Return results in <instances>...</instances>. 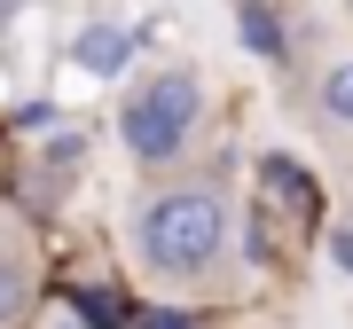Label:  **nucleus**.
Listing matches in <instances>:
<instances>
[{"label":"nucleus","mask_w":353,"mask_h":329,"mask_svg":"<svg viewBox=\"0 0 353 329\" xmlns=\"http://www.w3.org/2000/svg\"><path fill=\"white\" fill-rule=\"evenodd\" d=\"M228 251V196L212 180H181V189H157L134 212V259L150 266L157 282H204Z\"/></svg>","instance_id":"obj_1"},{"label":"nucleus","mask_w":353,"mask_h":329,"mask_svg":"<svg viewBox=\"0 0 353 329\" xmlns=\"http://www.w3.org/2000/svg\"><path fill=\"white\" fill-rule=\"evenodd\" d=\"M322 126L353 134V55H345V63H330V71H322Z\"/></svg>","instance_id":"obj_5"},{"label":"nucleus","mask_w":353,"mask_h":329,"mask_svg":"<svg viewBox=\"0 0 353 329\" xmlns=\"http://www.w3.org/2000/svg\"><path fill=\"white\" fill-rule=\"evenodd\" d=\"M236 39L259 55V63H290V47H299V24H290L283 8H236Z\"/></svg>","instance_id":"obj_4"},{"label":"nucleus","mask_w":353,"mask_h":329,"mask_svg":"<svg viewBox=\"0 0 353 329\" xmlns=\"http://www.w3.org/2000/svg\"><path fill=\"white\" fill-rule=\"evenodd\" d=\"M330 259H338V266H345V275H353V220H345V228H338V235H330Z\"/></svg>","instance_id":"obj_10"},{"label":"nucleus","mask_w":353,"mask_h":329,"mask_svg":"<svg viewBox=\"0 0 353 329\" xmlns=\"http://www.w3.org/2000/svg\"><path fill=\"white\" fill-rule=\"evenodd\" d=\"M196 118H204V78L196 71H157V78H141V87L126 94L118 141H126L141 164H173L181 149H189Z\"/></svg>","instance_id":"obj_2"},{"label":"nucleus","mask_w":353,"mask_h":329,"mask_svg":"<svg viewBox=\"0 0 353 329\" xmlns=\"http://www.w3.org/2000/svg\"><path fill=\"white\" fill-rule=\"evenodd\" d=\"M79 314H87L94 329H110L118 314H126V298H110V290H79Z\"/></svg>","instance_id":"obj_8"},{"label":"nucleus","mask_w":353,"mask_h":329,"mask_svg":"<svg viewBox=\"0 0 353 329\" xmlns=\"http://www.w3.org/2000/svg\"><path fill=\"white\" fill-rule=\"evenodd\" d=\"M141 329H196L189 314H173V306H157V314H141Z\"/></svg>","instance_id":"obj_9"},{"label":"nucleus","mask_w":353,"mask_h":329,"mask_svg":"<svg viewBox=\"0 0 353 329\" xmlns=\"http://www.w3.org/2000/svg\"><path fill=\"white\" fill-rule=\"evenodd\" d=\"M267 180H275V196H283V204H314V180H306L290 157H267Z\"/></svg>","instance_id":"obj_6"},{"label":"nucleus","mask_w":353,"mask_h":329,"mask_svg":"<svg viewBox=\"0 0 353 329\" xmlns=\"http://www.w3.org/2000/svg\"><path fill=\"white\" fill-rule=\"evenodd\" d=\"M71 63L87 71V78H118V71L134 63V24H110V16L79 24V39H71Z\"/></svg>","instance_id":"obj_3"},{"label":"nucleus","mask_w":353,"mask_h":329,"mask_svg":"<svg viewBox=\"0 0 353 329\" xmlns=\"http://www.w3.org/2000/svg\"><path fill=\"white\" fill-rule=\"evenodd\" d=\"M24 290H32V275H24V259H0V321L24 306Z\"/></svg>","instance_id":"obj_7"}]
</instances>
